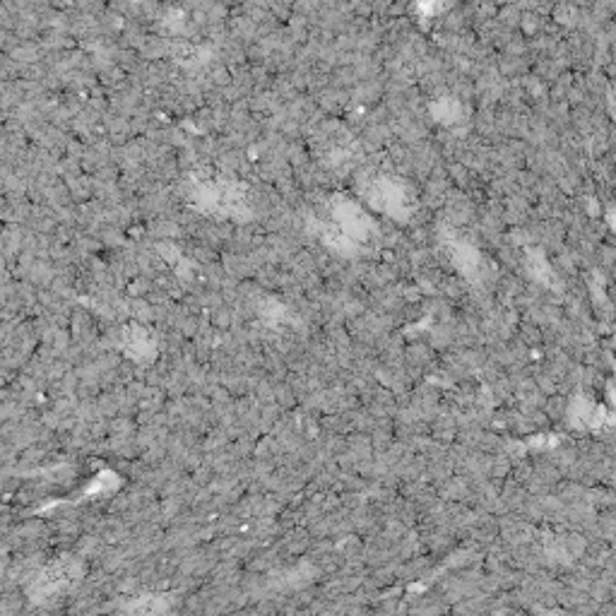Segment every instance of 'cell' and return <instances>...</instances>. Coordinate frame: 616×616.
<instances>
[{"mask_svg": "<svg viewBox=\"0 0 616 616\" xmlns=\"http://www.w3.org/2000/svg\"><path fill=\"white\" fill-rule=\"evenodd\" d=\"M333 222L345 231L347 239H352L354 244L366 241L373 234L371 217L359 205H354L352 200L340 198V195L333 200Z\"/></svg>", "mask_w": 616, "mask_h": 616, "instance_id": "2", "label": "cell"}, {"mask_svg": "<svg viewBox=\"0 0 616 616\" xmlns=\"http://www.w3.org/2000/svg\"><path fill=\"white\" fill-rule=\"evenodd\" d=\"M443 246H446L450 263H453L455 268L462 272V275L475 277L479 263H482L475 248L467 244V241L458 239V236H446V244H443Z\"/></svg>", "mask_w": 616, "mask_h": 616, "instance_id": "3", "label": "cell"}, {"mask_svg": "<svg viewBox=\"0 0 616 616\" xmlns=\"http://www.w3.org/2000/svg\"><path fill=\"white\" fill-rule=\"evenodd\" d=\"M371 203L390 217L405 219L412 212V193L395 179H378L371 186Z\"/></svg>", "mask_w": 616, "mask_h": 616, "instance_id": "1", "label": "cell"}]
</instances>
